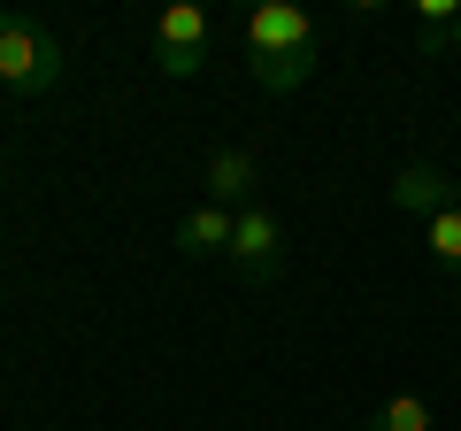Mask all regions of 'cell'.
<instances>
[{
    "label": "cell",
    "instance_id": "obj_1",
    "mask_svg": "<svg viewBox=\"0 0 461 431\" xmlns=\"http://www.w3.org/2000/svg\"><path fill=\"white\" fill-rule=\"evenodd\" d=\"M247 47H254V85L262 93H293L315 69V16L293 0H262L247 16Z\"/></svg>",
    "mask_w": 461,
    "mask_h": 431
},
{
    "label": "cell",
    "instance_id": "obj_2",
    "mask_svg": "<svg viewBox=\"0 0 461 431\" xmlns=\"http://www.w3.org/2000/svg\"><path fill=\"white\" fill-rule=\"evenodd\" d=\"M62 69H69V54H62V39H54L47 23L0 8V85H8V93H54Z\"/></svg>",
    "mask_w": 461,
    "mask_h": 431
},
{
    "label": "cell",
    "instance_id": "obj_3",
    "mask_svg": "<svg viewBox=\"0 0 461 431\" xmlns=\"http://www.w3.org/2000/svg\"><path fill=\"white\" fill-rule=\"evenodd\" d=\"M208 8H193V0H177V8H162L154 16V69L162 78H193L200 62H208Z\"/></svg>",
    "mask_w": 461,
    "mask_h": 431
},
{
    "label": "cell",
    "instance_id": "obj_4",
    "mask_svg": "<svg viewBox=\"0 0 461 431\" xmlns=\"http://www.w3.org/2000/svg\"><path fill=\"white\" fill-rule=\"evenodd\" d=\"M230 270L247 285H269L277 278V262H285V232H277V216L254 200V208H239V224H230V254H223Z\"/></svg>",
    "mask_w": 461,
    "mask_h": 431
},
{
    "label": "cell",
    "instance_id": "obj_5",
    "mask_svg": "<svg viewBox=\"0 0 461 431\" xmlns=\"http://www.w3.org/2000/svg\"><path fill=\"white\" fill-rule=\"evenodd\" d=\"M254 193H262V162H254L247 147H223L208 154V170H200V200H215V208H254Z\"/></svg>",
    "mask_w": 461,
    "mask_h": 431
},
{
    "label": "cell",
    "instance_id": "obj_6",
    "mask_svg": "<svg viewBox=\"0 0 461 431\" xmlns=\"http://www.w3.org/2000/svg\"><path fill=\"white\" fill-rule=\"evenodd\" d=\"M393 200H400L408 216H446V208H461V185L446 178L438 162H408V170L393 178Z\"/></svg>",
    "mask_w": 461,
    "mask_h": 431
},
{
    "label": "cell",
    "instance_id": "obj_7",
    "mask_svg": "<svg viewBox=\"0 0 461 431\" xmlns=\"http://www.w3.org/2000/svg\"><path fill=\"white\" fill-rule=\"evenodd\" d=\"M230 224H239L230 208L200 200L193 216H177V254H193V262H208V254H230Z\"/></svg>",
    "mask_w": 461,
    "mask_h": 431
},
{
    "label": "cell",
    "instance_id": "obj_8",
    "mask_svg": "<svg viewBox=\"0 0 461 431\" xmlns=\"http://www.w3.org/2000/svg\"><path fill=\"white\" fill-rule=\"evenodd\" d=\"M454 32H461V0H423V8H415V47L423 54H446Z\"/></svg>",
    "mask_w": 461,
    "mask_h": 431
},
{
    "label": "cell",
    "instance_id": "obj_9",
    "mask_svg": "<svg viewBox=\"0 0 461 431\" xmlns=\"http://www.w3.org/2000/svg\"><path fill=\"white\" fill-rule=\"evenodd\" d=\"M369 431H430V400L423 393H393L377 416H369Z\"/></svg>",
    "mask_w": 461,
    "mask_h": 431
},
{
    "label": "cell",
    "instance_id": "obj_10",
    "mask_svg": "<svg viewBox=\"0 0 461 431\" xmlns=\"http://www.w3.org/2000/svg\"><path fill=\"white\" fill-rule=\"evenodd\" d=\"M430 254H438L446 270L461 278V208H446V216H430Z\"/></svg>",
    "mask_w": 461,
    "mask_h": 431
},
{
    "label": "cell",
    "instance_id": "obj_11",
    "mask_svg": "<svg viewBox=\"0 0 461 431\" xmlns=\"http://www.w3.org/2000/svg\"><path fill=\"white\" fill-rule=\"evenodd\" d=\"M454 54H461V32H454Z\"/></svg>",
    "mask_w": 461,
    "mask_h": 431
},
{
    "label": "cell",
    "instance_id": "obj_12",
    "mask_svg": "<svg viewBox=\"0 0 461 431\" xmlns=\"http://www.w3.org/2000/svg\"><path fill=\"white\" fill-rule=\"evenodd\" d=\"M0 193H8V178H0Z\"/></svg>",
    "mask_w": 461,
    "mask_h": 431
}]
</instances>
